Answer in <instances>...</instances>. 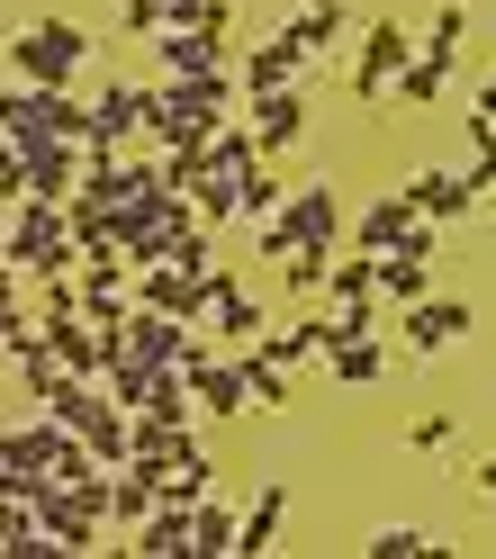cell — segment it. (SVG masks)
<instances>
[{"label":"cell","instance_id":"obj_1","mask_svg":"<svg viewBox=\"0 0 496 559\" xmlns=\"http://www.w3.org/2000/svg\"><path fill=\"white\" fill-rule=\"evenodd\" d=\"M298 243H326V253L352 243V217H343V190H334V181H298L290 207L253 226V253H262V262H290Z\"/></svg>","mask_w":496,"mask_h":559},{"label":"cell","instance_id":"obj_2","mask_svg":"<svg viewBox=\"0 0 496 559\" xmlns=\"http://www.w3.org/2000/svg\"><path fill=\"white\" fill-rule=\"evenodd\" d=\"M91 27H73V19H27L19 37H10V82H73L82 91V73H91Z\"/></svg>","mask_w":496,"mask_h":559},{"label":"cell","instance_id":"obj_3","mask_svg":"<svg viewBox=\"0 0 496 559\" xmlns=\"http://www.w3.org/2000/svg\"><path fill=\"white\" fill-rule=\"evenodd\" d=\"M460 37H470V0H434L424 46H415V63L398 73V99H406V109H434V99L451 91V73H460Z\"/></svg>","mask_w":496,"mask_h":559},{"label":"cell","instance_id":"obj_4","mask_svg":"<svg viewBox=\"0 0 496 559\" xmlns=\"http://www.w3.org/2000/svg\"><path fill=\"white\" fill-rule=\"evenodd\" d=\"M406 63H415V27H406V19H370V27H362V55H352V73H343V91L379 109V99H398V73H406Z\"/></svg>","mask_w":496,"mask_h":559},{"label":"cell","instance_id":"obj_5","mask_svg":"<svg viewBox=\"0 0 496 559\" xmlns=\"http://www.w3.org/2000/svg\"><path fill=\"white\" fill-rule=\"evenodd\" d=\"M298 63H316L307 55V37L298 27H271V37H253L235 55V82H244V109H253V99H280V91H298Z\"/></svg>","mask_w":496,"mask_h":559},{"label":"cell","instance_id":"obj_6","mask_svg":"<svg viewBox=\"0 0 496 559\" xmlns=\"http://www.w3.org/2000/svg\"><path fill=\"white\" fill-rule=\"evenodd\" d=\"M424 235H442L434 217H424V207L406 199V190H388V199H370L362 217H352V253H406V243H424Z\"/></svg>","mask_w":496,"mask_h":559},{"label":"cell","instance_id":"obj_7","mask_svg":"<svg viewBox=\"0 0 496 559\" xmlns=\"http://www.w3.org/2000/svg\"><path fill=\"white\" fill-rule=\"evenodd\" d=\"M479 317H470V298H451V289H434V298H415V307H398V353H415V361H434V353H451L460 334H470Z\"/></svg>","mask_w":496,"mask_h":559},{"label":"cell","instance_id":"obj_8","mask_svg":"<svg viewBox=\"0 0 496 559\" xmlns=\"http://www.w3.org/2000/svg\"><path fill=\"white\" fill-rule=\"evenodd\" d=\"M0 154H19V171H27V199H82V145L73 135H37V145H0Z\"/></svg>","mask_w":496,"mask_h":559},{"label":"cell","instance_id":"obj_9","mask_svg":"<svg viewBox=\"0 0 496 559\" xmlns=\"http://www.w3.org/2000/svg\"><path fill=\"white\" fill-rule=\"evenodd\" d=\"M181 370H190V389H199V406L217 415V425H235V415H253V389H244V361L226 353V343H208V353H190Z\"/></svg>","mask_w":496,"mask_h":559},{"label":"cell","instance_id":"obj_10","mask_svg":"<svg viewBox=\"0 0 496 559\" xmlns=\"http://www.w3.org/2000/svg\"><path fill=\"white\" fill-rule=\"evenodd\" d=\"M208 334H217L226 343V353H244V343H262L271 334V307L253 298V289H244V280L217 262V307H208Z\"/></svg>","mask_w":496,"mask_h":559},{"label":"cell","instance_id":"obj_11","mask_svg":"<svg viewBox=\"0 0 496 559\" xmlns=\"http://www.w3.org/2000/svg\"><path fill=\"white\" fill-rule=\"evenodd\" d=\"M398 190H406V199H415V207H424L434 226H470V217H479V190L460 181V171H442V163H415Z\"/></svg>","mask_w":496,"mask_h":559},{"label":"cell","instance_id":"obj_12","mask_svg":"<svg viewBox=\"0 0 496 559\" xmlns=\"http://www.w3.org/2000/svg\"><path fill=\"white\" fill-rule=\"evenodd\" d=\"M208 461V442L190 433V425H172V415H135V469H199Z\"/></svg>","mask_w":496,"mask_h":559},{"label":"cell","instance_id":"obj_13","mask_svg":"<svg viewBox=\"0 0 496 559\" xmlns=\"http://www.w3.org/2000/svg\"><path fill=\"white\" fill-rule=\"evenodd\" d=\"M127 550H145V559H199V506H154L127 533Z\"/></svg>","mask_w":496,"mask_h":559},{"label":"cell","instance_id":"obj_14","mask_svg":"<svg viewBox=\"0 0 496 559\" xmlns=\"http://www.w3.org/2000/svg\"><path fill=\"white\" fill-rule=\"evenodd\" d=\"M280 523H290V478H262L253 497H244V550L235 559H262L280 542Z\"/></svg>","mask_w":496,"mask_h":559},{"label":"cell","instance_id":"obj_15","mask_svg":"<svg viewBox=\"0 0 496 559\" xmlns=\"http://www.w3.org/2000/svg\"><path fill=\"white\" fill-rule=\"evenodd\" d=\"M244 118H253V135H262V154L280 163V154H290L298 135H307V91H280V99H253V109H244Z\"/></svg>","mask_w":496,"mask_h":559},{"label":"cell","instance_id":"obj_16","mask_svg":"<svg viewBox=\"0 0 496 559\" xmlns=\"http://www.w3.org/2000/svg\"><path fill=\"white\" fill-rule=\"evenodd\" d=\"M326 370L343 379V389H379V379H388V343L379 334H334L326 343Z\"/></svg>","mask_w":496,"mask_h":559},{"label":"cell","instance_id":"obj_17","mask_svg":"<svg viewBox=\"0 0 496 559\" xmlns=\"http://www.w3.org/2000/svg\"><path fill=\"white\" fill-rule=\"evenodd\" d=\"M154 46V63H163V73H226V46L217 37H190V27H163V37H145Z\"/></svg>","mask_w":496,"mask_h":559},{"label":"cell","instance_id":"obj_18","mask_svg":"<svg viewBox=\"0 0 496 559\" xmlns=\"http://www.w3.org/2000/svg\"><path fill=\"white\" fill-rule=\"evenodd\" d=\"M334 262H343V253H326V243H298L290 262H271V271H280V298H298V307L326 298V289H334Z\"/></svg>","mask_w":496,"mask_h":559},{"label":"cell","instance_id":"obj_19","mask_svg":"<svg viewBox=\"0 0 496 559\" xmlns=\"http://www.w3.org/2000/svg\"><path fill=\"white\" fill-rule=\"evenodd\" d=\"M271 27H298V37H307V55H334V46H343V27H352V0H307V10L271 19Z\"/></svg>","mask_w":496,"mask_h":559},{"label":"cell","instance_id":"obj_20","mask_svg":"<svg viewBox=\"0 0 496 559\" xmlns=\"http://www.w3.org/2000/svg\"><path fill=\"white\" fill-rule=\"evenodd\" d=\"M379 298H398V307H415V298H434V253H388L379 262Z\"/></svg>","mask_w":496,"mask_h":559},{"label":"cell","instance_id":"obj_21","mask_svg":"<svg viewBox=\"0 0 496 559\" xmlns=\"http://www.w3.org/2000/svg\"><path fill=\"white\" fill-rule=\"evenodd\" d=\"M235 550H244V506L208 497L199 506V559H235Z\"/></svg>","mask_w":496,"mask_h":559},{"label":"cell","instance_id":"obj_22","mask_svg":"<svg viewBox=\"0 0 496 559\" xmlns=\"http://www.w3.org/2000/svg\"><path fill=\"white\" fill-rule=\"evenodd\" d=\"M190 199H199V226H244V171H208Z\"/></svg>","mask_w":496,"mask_h":559},{"label":"cell","instance_id":"obj_23","mask_svg":"<svg viewBox=\"0 0 496 559\" xmlns=\"http://www.w3.org/2000/svg\"><path fill=\"white\" fill-rule=\"evenodd\" d=\"M244 389H253V406H290V361H271L262 343H244Z\"/></svg>","mask_w":496,"mask_h":559},{"label":"cell","instance_id":"obj_24","mask_svg":"<svg viewBox=\"0 0 496 559\" xmlns=\"http://www.w3.org/2000/svg\"><path fill=\"white\" fill-rule=\"evenodd\" d=\"M280 207H290V181H280L271 163H253V171H244V226H262V217H280Z\"/></svg>","mask_w":496,"mask_h":559},{"label":"cell","instance_id":"obj_25","mask_svg":"<svg viewBox=\"0 0 496 559\" xmlns=\"http://www.w3.org/2000/svg\"><path fill=\"white\" fill-rule=\"evenodd\" d=\"M460 181L479 199H496V118H470V163H460Z\"/></svg>","mask_w":496,"mask_h":559},{"label":"cell","instance_id":"obj_26","mask_svg":"<svg viewBox=\"0 0 496 559\" xmlns=\"http://www.w3.org/2000/svg\"><path fill=\"white\" fill-rule=\"evenodd\" d=\"M253 163H271L262 135H253V118H226V135H217V171H253Z\"/></svg>","mask_w":496,"mask_h":559},{"label":"cell","instance_id":"obj_27","mask_svg":"<svg viewBox=\"0 0 496 559\" xmlns=\"http://www.w3.org/2000/svg\"><path fill=\"white\" fill-rule=\"evenodd\" d=\"M326 298H379V253H352L343 243V262H334V289Z\"/></svg>","mask_w":496,"mask_h":559},{"label":"cell","instance_id":"obj_28","mask_svg":"<svg viewBox=\"0 0 496 559\" xmlns=\"http://www.w3.org/2000/svg\"><path fill=\"white\" fill-rule=\"evenodd\" d=\"M424 550H442L424 523H379V533H370V559H424Z\"/></svg>","mask_w":496,"mask_h":559},{"label":"cell","instance_id":"obj_29","mask_svg":"<svg viewBox=\"0 0 496 559\" xmlns=\"http://www.w3.org/2000/svg\"><path fill=\"white\" fill-rule=\"evenodd\" d=\"M451 442H460V415H415V425H406V451H415V461H442Z\"/></svg>","mask_w":496,"mask_h":559},{"label":"cell","instance_id":"obj_30","mask_svg":"<svg viewBox=\"0 0 496 559\" xmlns=\"http://www.w3.org/2000/svg\"><path fill=\"white\" fill-rule=\"evenodd\" d=\"M172 262H181V271H199V280H208V271H217V226H190L181 243H172Z\"/></svg>","mask_w":496,"mask_h":559},{"label":"cell","instance_id":"obj_31","mask_svg":"<svg viewBox=\"0 0 496 559\" xmlns=\"http://www.w3.org/2000/svg\"><path fill=\"white\" fill-rule=\"evenodd\" d=\"M118 19H127V37H163V27H172V0H118Z\"/></svg>","mask_w":496,"mask_h":559},{"label":"cell","instance_id":"obj_32","mask_svg":"<svg viewBox=\"0 0 496 559\" xmlns=\"http://www.w3.org/2000/svg\"><path fill=\"white\" fill-rule=\"evenodd\" d=\"M334 307V334H379V298H326Z\"/></svg>","mask_w":496,"mask_h":559},{"label":"cell","instance_id":"obj_33","mask_svg":"<svg viewBox=\"0 0 496 559\" xmlns=\"http://www.w3.org/2000/svg\"><path fill=\"white\" fill-rule=\"evenodd\" d=\"M470 487H479V497L496 506V451H479V461H470Z\"/></svg>","mask_w":496,"mask_h":559},{"label":"cell","instance_id":"obj_34","mask_svg":"<svg viewBox=\"0 0 496 559\" xmlns=\"http://www.w3.org/2000/svg\"><path fill=\"white\" fill-rule=\"evenodd\" d=\"M470 118H496V73H479V82H470Z\"/></svg>","mask_w":496,"mask_h":559},{"label":"cell","instance_id":"obj_35","mask_svg":"<svg viewBox=\"0 0 496 559\" xmlns=\"http://www.w3.org/2000/svg\"><path fill=\"white\" fill-rule=\"evenodd\" d=\"M298 10H307V0H298Z\"/></svg>","mask_w":496,"mask_h":559}]
</instances>
